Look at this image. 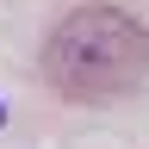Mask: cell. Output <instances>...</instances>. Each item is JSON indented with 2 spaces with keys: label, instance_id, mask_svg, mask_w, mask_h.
Instances as JSON below:
<instances>
[{
  "label": "cell",
  "instance_id": "1",
  "mask_svg": "<svg viewBox=\"0 0 149 149\" xmlns=\"http://www.w3.org/2000/svg\"><path fill=\"white\" fill-rule=\"evenodd\" d=\"M44 81L62 100L106 106L149 81V25L124 6H81L50 31L44 44Z\"/></svg>",
  "mask_w": 149,
  "mask_h": 149
},
{
  "label": "cell",
  "instance_id": "2",
  "mask_svg": "<svg viewBox=\"0 0 149 149\" xmlns=\"http://www.w3.org/2000/svg\"><path fill=\"white\" fill-rule=\"evenodd\" d=\"M0 124H6V106H0Z\"/></svg>",
  "mask_w": 149,
  "mask_h": 149
}]
</instances>
